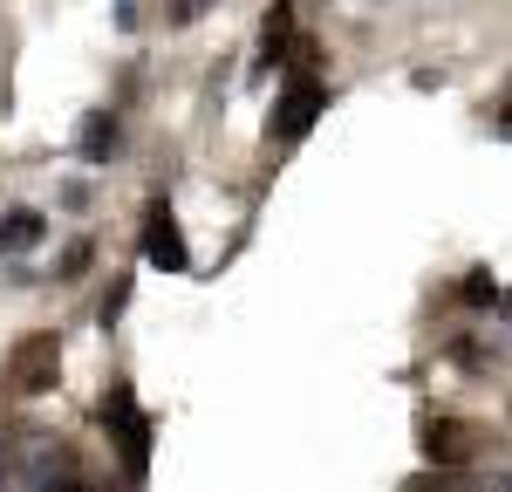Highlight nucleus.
Wrapping results in <instances>:
<instances>
[{
  "label": "nucleus",
  "mask_w": 512,
  "mask_h": 492,
  "mask_svg": "<svg viewBox=\"0 0 512 492\" xmlns=\"http://www.w3.org/2000/svg\"><path fill=\"white\" fill-rule=\"evenodd\" d=\"M123 301H130V287H110V301H103V308H96V322H103V328H117V315H123Z\"/></svg>",
  "instance_id": "obj_10"
},
{
  "label": "nucleus",
  "mask_w": 512,
  "mask_h": 492,
  "mask_svg": "<svg viewBox=\"0 0 512 492\" xmlns=\"http://www.w3.org/2000/svg\"><path fill=\"white\" fill-rule=\"evenodd\" d=\"M506 315H512V301H506Z\"/></svg>",
  "instance_id": "obj_13"
},
{
  "label": "nucleus",
  "mask_w": 512,
  "mask_h": 492,
  "mask_svg": "<svg viewBox=\"0 0 512 492\" xmlns=\"http://www.w3.org/2000/svg\"><path fill=\"white\" fill-rule=\"evenodd\" d=\"M499 486H512V479H499Z\"/></svg>",
  "instance_id": "obj_12"
},
{
  "label": "nucleus",
  "mask_w": 512,
  "mask_h": 492,
  "mask_svg": "<svg viewBox=\"0 0 512 492\" xmlns=\"http://www.w3.org/2000/svg\"><path fill=\"white\" fill-rule=\"evenodd\" d=\"M62 376V342L55 335H21V349L7 356V390L14 397H48Z\"/></svg>",
  "instance_id": "obj_3"
},
{
  "label": "nucleus",
  "mask_w": 512,
  "mask_h": 492,
  "mask_svg": "<svg viewBox=\"0 0 512 492\" xmlns=\"http://www.w3.org/2000/svg\"><path fill=\"white\" fill-rule=\"evenodd\" d=\"M198 7H205V0H178V21H192Z\"/></svg>",
  "instance_id": "obj_11"
},
{
  "label": "nucleus",
  "mask_w": 512,
  "mask_h": 492,
  "mask_svg": "<svg viewBox=\"0 0 512 492\" xmlns=\"http://www.w3.org/2000/svg\"><path fill=\"white\" fill-rule=\"evenodd\" d=\"M110 151H117V123L89 117V123H82V158H110Z\"/></svg>",
  "instance_id": "obj_9"
},
{
  "label": "nucleus",
  "mask_w": 512,
  "mask_h": 492,
  "mask_svg": "<svg viewBox=\"0 0 512 492\" xmlns=\"http://www.w3.org/2000/svg\"><path fill=\"white\" fill-rule=\"evenodd\" d=\"M260 28H267V35H260V55H267V62H280V55H287V41H294V7H287V0H274Z\"/></svg>",
  "instance_id": "obj_7"
},
{
  "label": "nucleus",
  "mask_w": 512,
  "mask_h": 492,
  "mask_svg": "<svg viewBox=\"0 0 512 492\" xmlns=\"http://www.w3.org/2000/svg\"><path fill=\"white\" fill-rule=\"evenodd\" d=\"M321 110H328V89H321L315 76H294V82H287V96L274 103L267 137H274V144H294V137H308V130H315Z\"/></svg>",
  "instance_id": "obj_4"
},
{
  "label": "nucleus",
  "mask_w": 512,
  "mask_h": 492,
  "mask_svg": "<svg viewBox=\"0 0 512 492\" xmlns=\"http://www.w3.org/2000/svg\"><path fill=\"white\" fill-rule=\"evenodd\" d=\"M492 445L478 424H465V417H437V424H424V451H431L437 465H472L478 451Z\"/></svg>",
  "instance_id": "obj_6"
},
{
  "label": "nucleus",
  "mask_w": 512,
  "mask_h": 492,
  "mask_svg": "<svg viewBox=\"0 0 512 492\" xmlns=\"http://www.w3.org/2000/svg\"><path fill=\"white\" fill-rule=\"evenodd\" d=\"M35 240H41L35 212H7V219H0V253H7V246H35Z\"/></svg>",
  "instance_id": "obj_8"
},
{
  "label": "nucleus",
  "mask_w": 512,
  "mask_h": 492,
  "mask_svg": "<svg viewBox=\"0 0 512 492\" xmlns=\"http://www.w3.org/2000/svg\"><path fill=\"white\" fill-rule=\"evenodd\" d=\"M144 260L164 267V274H185L192 267V253H185V226H178V212L171 205H151V219H144Z\"/></svg>",
  "instance_id": "obj_5"
},
{
  "label": "nucleus",
  "mask_w": 512,
  "mask_h": 492,
  "mask_svg": "<svg viewBox=\"0 0 512 492\" xmlns=\"http://www.w3.org/2000/svg\"><path fill=\"white\" fill-rule=\"evenodd\" d=\"M76 451L62 438H7V486H76Z\"/></svg>",
  "instance_id": "obj_1"
},
{
  "label": "nucleus",
  "mask_w": 512,
  "mask_h": 492,
  "mask_svg": "<svg viewBox=\"0 0 512 492\" xmlns=\"http://www.w3.org/2000/svg\"><path fill=\"white\" fill-rule=\"evenodd\" d=\"M96 417H103V431L117 438L123 472H130V479H144V472H151V417L137 410V397H130V390L117 383V390L103 397V410H96Z\"/></svg>",
  "instance_id": "obj_2"
}]
</instances>
